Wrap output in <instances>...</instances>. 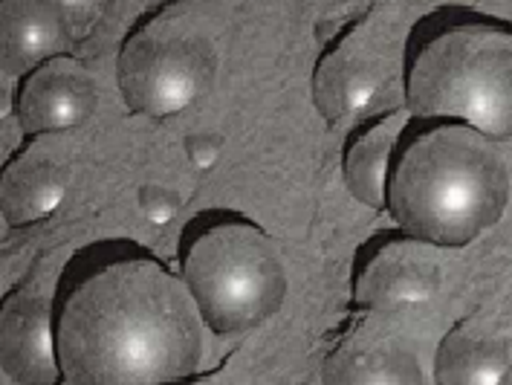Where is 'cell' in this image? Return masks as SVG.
<instances>
[{"label": "cell", "instance_id": "11", "mask_svg": "<svg viewBox=\"0 0 512 385\" xmlns=\"http://www.w3.org/2000/svg\"><path fill=\"white\" fill-rule=\"evenodd\" d=\"M512 339L504 316L475 310L437 348L434 380L443 385H495L510 374Z\"/></svg>", "mask_w": 512, "mask_h": 385}, {"label": "cell", "instance_id": "6", "mask_svg": "<svg viewBox=\"0 0 512 385\" xmlns=\"http://www.w3.org/2000/svg\"><path fill=\"white\" fill-rule=\"evenodd\" d=\"M443 284L432 244L408 232H379L353 258V307L362 313L397 316L429 304Z\"/></svg>", "mask_w": 512, "mask_h": 385}, {"label": "cell", "instance_id": "1", "mask_svg": "<svg viewBox=\"0 0 512 385\" xmlns=\"http://www.w3.org/2000/svg\"><path fill=\"white\" fill-rule=\"evenodd\" d=\"M53 307L67 383H177L197 371L200 313L186 281L131 241H105L73 255Z\"/></svg>", "mask_w": 512, "mask_h": 385}, {"label": "cell", "instance_id": "12", "mask_svg": "<svg viewBox=\"0 0 512 385\" xmlns=\"http://www.w3.org/2000/svg\"><path fill=\"white\" fill-rule=\"evenodd\" d=\"M70 192V171L38 137L9 157L0 177V206L9 226H32L50 218Z\"/></svg>", "mask_w": 512, "mask_h": 385}, {"label": "cell", "instance_id": "7", "mask_svg": "<svg viewBox=\"0 0 512 385\" xmlns=\"http://www.w3.org/2000/svg\"><path fill=\"white\" fill-rule=\"evenodd\" d=\"M391 73V47L382 32L379 12L339 29L316 61L313 102L330 125H342L353 113L374 102Z\"/></svg>", "mask_w": 512, "mask_h": 385}, {"label": "cell", "instance_id": "15", "mask_svg": "<svg viewBox=\"0 0 512 385\" xmlns=\"http://www.w3.org/2000/svg\"><path fill=\"white\" fill-rule=\"evenodd\" d=\"M139 209H142V215L151 220V223L165 226V223H171V220L177 218L180 197L171 192V189H165V186L148 183V186L139 189Z\"/></svg>", "mask_w": 512, "mask_h": 385}, {"label": "cell", "instance_id": "4", "mask_svg": "<svg viewBox=\"0 0 512 385\" xmlns=\"http://www.w3.org/2000/svg\"><path fill=\"white\" fill-rule=\"evenodd\" d=\"M180 273L200 319L217 336L264 325L287 296V270L275 241L232 209L200 212L183 229Z\"/></svg>", "mask_w": 512, "mask_h": 385}, {"label": "cell", "instance_id": "5", "mask_svg": "<svg viewBox=\"0 0 512 385\" xmlns=\"http://www.w3.org/2000/svg\"><path fill=\"white\" fill-rule=\"evenodd\" d=\"M215 73V44L183 3H162L145 12L125 35L116 58L125 105L154 119L183 113L206 96Z\"/></svg>", "mask_w": 512, "mask_h": 385}, {"label": "cell", "instance_id": "13", "mask_svg": "<svg viewBox=\"0 0 512 385\" xmlns=\"http://www.w3.org/2000/svg\"><path fill=\"white\" fill-rule=\"evenodd\" d=\"M403 128V110H385L365 119L362 125H356L345 142V151H342L345 186L368 209L385 206L388 163H391L394 145L403 134Z\"/></svg>", "mask_w": 512, "mask_h": 385}, {"label": "cell", "instance_id": "10", "mask_svg": "<svg viewBox=\"0 0 512 385\" xmlns=\"http://www.w3.org/2000/svg\"><path fill=\"white\" fill-rule=\"evenodd\" d=\"M327 383H420L423 368L414 351L397 333L374 322L359 310L348 319L342 333H336L322 368Z\"/></svg>", "mask_w": 512, "mask_h": 385}, {"label": "cell", "instance_id": "9", "mask_svg": "<svg viewBox=\"0 0 512 385\" xmlns=\"http://www.w3.org/2000/svg\"><path fill=\"white\" fill-rule=\"evenodd\" d=\"M0 365L12 383L47 385L61 380L55 348V307L38 287H15L0 313Z\"/></svg>", "mask_w": 512, "mask_h": 385}, {"label": "cell", "instance_id": "3", "mask_svg": "<svg viewBox=\"0 0 512 385\" xmlns=\"http://www.w3.org/2000/svg\"><path fill=\"white\" fill-rule=\"evenodd\" d=\"M403 84L414 119H458L492 142H507L512 27L460 6L434 9L408 32Z\"/></svg>", "mask_w": 512, "mask_h": 385}, {"label": "cell", "instance_id": "8", "mask_svg": "<svg viewBox=\"0 0 512 385\" xmlns=\"http://www.w3.org/2000/svg\"><path fill=\"white\" fill-rule=\"evenodd\" d=\"M99 102L90 70L73 55H50L27 70L15 93V113L27 137L61 134L84 125Z\"/></svg>", "mask_w": 512, "mask_h": 385}, {"label": "cell", "instance_id": "2", "mask_svg": "<svg viewBox=\"0 0 512 385\" xmlns=\"http://www.w3.org/2000/svg\"><path fill=\"white\" fill-rule=\"evenodd\" d=\"M510 171L492 139L458 119H414L388 163L385 206L432 247H469L507 209Z\"/></svg>", "mask_w": 512, "mask_h": 385}, {"label": "cell", "instance_id": "14", "mask_svg": "<svg viewBox=\"0 0 512 385\" xmlns=\"http://www.w3.org/2000/svg\"><path fill=\"white\" fill-rule=\"evenodd\" d=\"M0 44L9 73L47 61L67 32L64 6L47 0H6L0 6Z\"/></svg>", "mask_w": 512, "mask_h": 385}, {"label": "cell", "instance_id": "16", "mask_svg": "<svg viewBox=\"0 0 512 385\" xmlns=\"http://www.w3.org/2000/svg\"><path fill=\"white\" fill-rule=\"evenodd\" d=\"M220 151H223V142L215 134H191L186 139V154L194 168L200 171H212L220 160Z\"/></svg>", "mask_w": 512, "mask_h": 385}]
</instances>
